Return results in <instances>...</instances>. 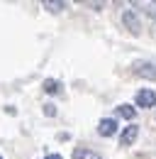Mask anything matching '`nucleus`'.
I'll return each mask as SVG.
<instances>
[{
  "label": "nucleus",
  "mask_w": 156,
  "mask_h": 159,
  "mask_svg": "<svg viewBox=\"0 0 156 159\" xmlns=\"http://www.w3.org/2000/svg\"><path fill=\"white\" fill-rule=\"evenodd\" d=\"M117 115H119V118H124V120H134L136 110L132 108V105H127V103H122V105H117Z\"/></svg>",
  "instance_id": "7"
},
{
  "label": "nucleus",
  "mask_w": 156,
  "mask_h": 159,
  "mask_svg": "<svg viewBox=\"0 0 156 159\" xmlns=\"http://www.w3.org/2000/svg\"><path fill=\"white\" fill-rule=\"evenodd\" d=\"M98 132L102 135V137H112L117 135V120L115 118H102L98 122Z\"/></svg>",
  "instance_id": "3"
},
{
  "label": "nucleus",
  "mask_w": 156,
  "mask_h": 159,
  "mask_svg": "<svg viewBox=\"0 0 156 159\" xmlns=\"http://www.w3.org/2000/svg\"><path fill=\"white\" fill-rule=\"evenodd\" d=\"M134 74H136V76H141V79H151V81H156V64L141 61V64H136V66H134Z\"/></svg>",
  "instance_id": "4"
},
{
  "label": "nucleus",
  "mask_w": 156,
  "mask_h": 159,
  "mask_svg": "<svg viewBox=\"0 0 156 159\" xmlns=\"http://www.w3.org/2000/svg\"><path fill=\"white\" fill-rule=\"evenodd\" d=\"M44 159H63L61 154H49V157H44Z\"/></svg>",
  "instance_id": "11"
},
{
  "label": "nucleus",
  "mask_w": 156,
  "mask_h": 159,
  "mask_svg": "<svg viewBox=\"0 0 156 159\" xmlns=\"http://www.w3.org/2000/svg\"><path fill=\"white\" fill-rule=\"evenodd\" d=\"M44 91L56 96V93H61V83H58L56 79H46V81H44Z\"/></svg>",
  "instance_id": "8"
},
{
  "label": "nucleus",
  "mask_w": 156,
  "mask_h": 159,
  "mask_svg": "<svg viewBox=\"0 0 156 159\" xmlns=\"http://www.w3.org/2000/svg\"><path fill=\"white\" fill-rule=\"evenodd\" d=\"M122 25H124L132 34H139V32H141V22L136 17V12H132V10H124V12H122Z\"/></svg>",
  "instance_id": "2"
},
{
  "label": "nucleus",
  "mask_w": 156,
  "mask_h": 159,
  "mask_svg": "<svg viewBox=\"0 0 156 159\" xmlns=\"http://www.w3.org/2000/svg\"><path fill=\"white\" fill-rule=\"evenodd\" d=\"M134 103L139 105V108H154V105H156V91H151V88H141V91H136Z\"/></svg>",
  "instance_id": "1"
},
{
  "label": "nucleus",
  "mask_w": 156,
  "mask_h": 159,
  "mask_svg": "<svg viewBox=\"0 0 156 159\" xmlns=\"http://www.w3.org/2000/svg\"><path fill=\"white\" fill-rule=\"evenodd\" d=\"M136 135H139V127H136V125H127V127L122 130V135H119V144H122V147H129L136 139Z\"/></svg>",
  "instance_id": "5"
},
{
  "label": "nucleus",
  "mask_w": 156,
  "mask_h": 159,
  "mask_svg": "<svg viewBox=\"0 0 156 159\" xmlns=\"http://www.w3.org/2000/svg\"><path fill=\"white\" fill-rule=\"evenodd\" d=\"M73 159H102L98 152H93V149H83V147H78V149H73Z\"/></svg>",
  "instance_id": "6"
},
{
  "label": "nucleus",
  "mask_w": 156,
  "mask_h": 159,
  "mask_svg": "<svg viewBox=\"0 0 156 159\" xmlns=\"http://www.w3.org/2000/svg\"><path fill=\"white\" fill-rule=\"evenodd\" d=\"M44 115H49V118H54V115H56V105H51V103H46V105H44Z\"/></svg>",
  "instance_id": "10"
},
{
  "label": "nucleus",
  "mask_w": 156,
  "mask_h": 159,
  "mask_svg": "<svg viewBox=\"0 0 156 159\" xmlns=\"http://www.w3.org/2000/svg\"><path fill=\"white\" fill-rule=\"evenodd\" d=\"M0 159H2V154H0Z\"/></svg>",
  "instance_id": "12"
},
{
  "label": "nucleus",
  "mask_w": 156,
  "mask_h": 159,
  "mask_svg": "<svg viewBox=\"0 0 156 159\" xmlns=\"http://www.w3.org/2000/svg\"><path fill=\"white\" fill-rule=\"evenodd\" d=\"M41 5H44L49 12H61V10L66 7V2H61V0H56V2H51V0H44Z\"/></svg>",
  "instance_id": "9"
}]
</instances>
